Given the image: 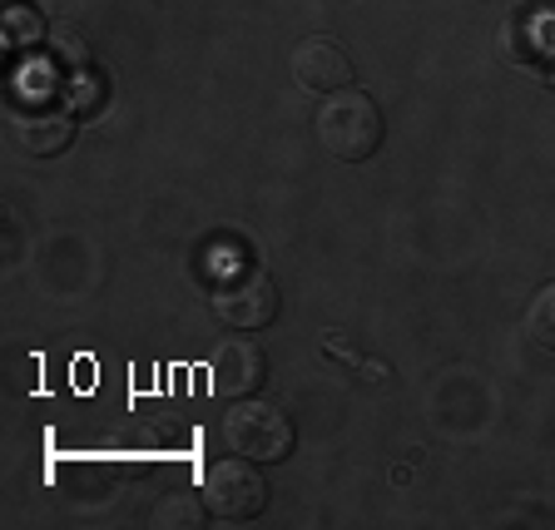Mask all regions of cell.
I'll use <instances>...</instances> for the list:
<instances>
[{
  "mask_svg": "<svg viewBox=\"0 0 555 530\" xmlns=\"http://www.w3.org/2000/svg\"><path fill=\"white\" fill-rule=\"evenodd\" d=\"M382 109L367 90H337V94H323V109H318V144H323L333 159L343 164H362L382 150Z\"/></svg>",
  "mask_w": 555,
  "mask_h": 530,
  "instance_id": "obj_1",
  "label": "cell"
},
{
  "mask_svg": "<svg viewBox=\"0 0 555 530\" xmlns=\"http://www.w3.org/2000/svg\"><path fill=\"white\" fill-rule=\"evenodd\" d=\"M223 441H229L238 456L248 462H283L298 441L293 431V416L278 412L268 402H254V397H238V402L223 412Z\"/></svg>",
  "mask_w": 555,
  "mask_h": 530,
  "instance_id": "obj_2",
  "label": "cell"
},
{
  "mask_svg": "<svg viewBox=\"0 0 555 530\" xmlns=\"http://www.w3.org/2000/svg\"><path fill=\"white\" fill-rule=\"evenodd\" d=\"M204 506L214 520H229V526H248V520L263 516L268 506V481L254 471L248 456L233 451L229 462H214L204 476Z\"/></svg>",
  "mask_w": 555,
  "mask_h": 530,
  "instance_id": "obj_3",
  "label": "cell"
},
{
  "mask_svg": "<svg viewBox=\"0 0 555 530\" xmlns=\"http://www.w3.org/2000/svg\"><path fill=\"white\" fill-rule=\"evenodd\" d=\"M278 308H283L278 283L268 273H258V268H238V273L223 277L219 288H214V312H219V323L238 327V333L268 327L278 318Z\"/></svg>",
  "mask_w": 555,
  "mask_h": 530,
  "instance_id": "obj_4",
  "label": "cell"
},
{
  "mask_svg": "<svg viewBox=\"0 0 555 530\" xmlns=\"http://www.w3.org/2000/svg\"><path fill=\"white\" fill-rule=\"evenodd\" d=\"M263 377H268V358L248 333L219 342L214 358H208V382H214V392L233 397V402H238V397H254L258 387H263Z\"/></svg>",
  "mask_w": 555,
  "mask_h": 530,
  "instance_id": "obj_5",
  "label": "cell"
},
{
  "mask_svg": "<svg viewBox=\"0 0 555 530\" xmlns=\"http://www.w3.org/2000/svg\"><path fill=\"white\" fill-rule=\"evenodd\" d=\"M293 80L308 94H337L352 85V60H347V50L337 46V40L308 35V40H298V50H293Z\"/></svg>",
  "mask_w": 555,
  "mask_h": 530,
  "instance_id": "obj_6",
  "label": "cell"
},
{
  "mask_svg": "<svg viewBox=\"0 0 555 530\" xmlns=\"http://www.w3.org/2000/svg\"><path fill=\"white\" fill-rule=\"evenodd\" d=\"M75 139V115L69 109H21L15 115V144H21L25 159H55L69 150Z\"/></svg>",
  "mask_w": 555,
  "mask_h": 530,
  "instance_id": "obj_7",
  "label": "cell"
},
{
  "mask_svg": "<svg viewBox=\"0 0 555 530\" xmlns=\"http://www.w3.org/2000/svg\"><path fill=\"white\" fill-rule=\"evenodd\" d=\"M204 501L194 496V491H173V496H159L154 501V526L159 530H198L204 526Z\"/></svg>",
  "mask_w": 555,
  "mask_h": 530,
  "instance_id": "obj_8",
  "label": "cell"
},
{
  "mask_svg": "<svg viewBox=\"0 0 555 530\" xmlns=\"http://www.w3.org/2000/svg\"><path fill=\"white\" fill-rule=\"evenodd\" d=\"M60 94H65V109H69V115H75V119H80V115L90 119L94 109L104 104L109 85H104V75H94V69H75V75L65 80V90H60Z\"/></svg>",
  "mask_w": 555,
  "mask_h": 530,
  "instance_id": "obj_9",
  "label": "cell"
},
{
  "mask_svg": "<svg viewBox=\"0 0 555 530\" xmlns=\"http://www.w3.org/2000/svg\"><path fill=\"white\" fill-rule=\"evenodd\" d=\"M0 35H5V46L21 55V50H35V46H46L50 35L46 25H40V15L30 11V5H15V11H5V21H0Z\"/></svg>",
  "mask_w": 555,
  "mask_h": 530,
  "instance_id": "obj_10",
  "label": "cell"
},
{
  "mask_svg": "<svg viewBox=\"0 0 555 530\" xmlns=\"http://www.w3.org/2000/svg\"><path fill=\"white\" fill-rule=\"evenodd\" d=\"M526 337L541 352H555V283H545L531 298V308H526Z\"/></svg>",
  "mask_w": 555,
  "mask_h": 530,
  "instance_id": "obj_11",
  "label": "cell"
},
{
  "mask_svg": "<svg viewBox=\"0 0 555 530\" xmlns=\"http://www.w3.org/2000/svg\"><path fill=\"white\" fill-rule=\"evenodd\" d=\"M46 50H50V60H60V65H75V69L90 65V46L80 40V30H75V25H60V30H50Z\"/></svg>",
  "mask_w": 555,
  "mask_h": 530,
  "instance_id": "obj_12",
  "label": "cell"
},
{
  "mask_svg": "<svg viewBox=\"0 0 555 530\" xmlns=\"http://www.w3.org/2000/svg\"><path fill=\"white\" fill-rule=\"evenodd\" d=\"M323 347H327V352H337V362H343V367H352V372H367V358H362V352H352L343 333H323Z\"/></svg>",
  "mask_w": 555,
  "mask_h": 530,
  "instance_id": "obj_13",
  "label": "cell"
},
{
  "mask_svg": "<svg viewBox=\"0 0 555 530\" xmlns=\"http://www.w3.org/2000/svg\"><path fill=\"white\" fill-rule=\"evenodd\" d=\"M531 11H555V0H526Z\"/></svg>",
  "mask_w": 555,
  "mask_h": 530,
  "instance_id": "obj_14",
  "label": "cell"
}]
</instances>
